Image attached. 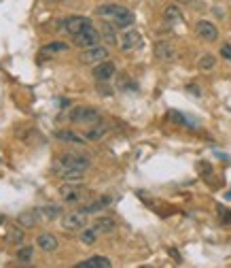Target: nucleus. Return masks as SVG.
Masks as SVG:
<instances>
[{
	"label": "nucleus",
	"mask_w": 231,
	"mask_h": 268,
	"mask_svg": "<svg viewBox=\"0 0 231 268\" xmlns=\"http://www.w3.org/2000/svg\"><path fill=\"white\" fill-rule=\"evenodd\" d=\"M95 13H98L100 17L113 19V23L117 28H129L134 23V13L127 7H121V5H102Z\"/></svg>",
	"instance_id": "f257e3e1"
},
{
	"label": "nucleus",
	"mask_w": 231,
	"mask_h": 268,
	"mask_svg": "<svg viewBox=\"0 0 231 268\" xmlns=\"http://www.w3.org/2000/svg\"><path fill=\"white\" fill-rule=\"evenodd\" d=\"M70 121L72 124H79V126L93 128L95 124H100L102 121V115H100V111H95V109H91V106H77V109H72Z\"/></svg>",
	"instance_id": "f03ea898"
},
{
	"label": "nucleus",
	"mask_w": 231,
	"mask_h": 268,
	"mask_svg": "<svg viewBox=\"0 0 231 268\" xmlns=\"http://www.w3.org/2000/svg\"><path fill=\"white\" fill-rule=\"evenodd\" d=\"M87 168H89V160L83 155L66 153V155H59L57 162H55L57 173H64V170H87Z\"/></svg>",
	"instance_id": "7ed1b4c3"
},
{
	"label": "nucleus",
	"mask_w": 231,
	"mask_h": 268,
	"mask_svg": "<svg viewBox=\"0 0 231 268\" xmlns=\"http://www.w3.org/2000/svg\"><path fill=\"white\" fill-rule=\"evenodd\" d=\"M72 39H75V45H77V47H81V49H87V47H95V45L102 41V34L89 23L87 28L81 30L79 34H75Z\"/></svg>",
	"instance_id": "20e7f679"
},
{
	"label": "nucleus",
	"mask_w": 231,
	"mask_h": 268,
	"mask_svg": "<svg viewBox=\"0 0 231 268\" xmlns=\"http://www.w3.org/2000/svg\"><path fill=\"white\" fill-rule=\"evenodd\" d=\"M85 226H87V213L85 211H70L62 217V228L66 232H77Z\"/></svg>",
	"instance_id": "39448f33"
},
{
	"label": "nucleus",
	"mask_w": 231,
	"mask_h": 268,
	"mask_svg": "<svg viewBox=\"0 0 231 268\" xmlns=\"http://www.w3.org/2000/svg\"><path fill=\"white\" fill-rule=\"evenodd\" d=\"M106 58H108V49L106 47H100V45L87 47V49H83L81 56H79V60L83 64H100Z\"/></svg>",
	"instance_id": "423d86ee"
},
{
	"label": "nucleus",
	"mask_w": 231,
	"mask_h": 268,
	"mask_svg": "<svg viewBox=\"0 0 231 268\" xmlns=\"http://www.w3.org/2000/svg\"><path fill=\"white\" fill-rule=\"evenodd\" d=\"M57 192H59V196H62V200H66V202H79L81 198H85V194H87L85 187L75 185V181H66Z\"/></svg>",
	"instance_id": "0eeeda50"
},
{
	"label": "nucleus",
	"mask_w": 231,
	"mask_h": 268,
	"mask_svg": "<svg viewBox=\"0 0 231 268\" xmlns=\"http://www.w3.org/2000/svg\"><path fill=\"white\" fill-rule=\"evenodd\" d=\"M142 43V36L138 30H127L123 32V36H121V41H119V47H121V51H131V49H136V47H140Z\"/></svg>",
	"instance_id": "6e6552de"
},
{
	"label": "nucleus",
	"mask_w": 231,
	"mask_h": 268,
	"mask_svg": "<svg viewBox=\"0 0 231 268\" xmlns=\"http://www.w3.org/2000/svg\"><path fill=\"white\" fill-rule=\"evenodd\" d=\"M195 30H197V36H200V39L208 41V43H212V41H216V39H218V30H216V26H214L212 21H208V19L197 21Z\"/></svg>",
	"instance_id": "1a4fd4ad"
},
{
	"label": "nucleus",
	"mask_w": 231,
	"mask_h": 268,
	"mask_svg": "<svg viewBox=\"0 0 231 268\" xmlns=\"http://www.w3.org/2000/svg\"><path fill=\"white\" fill-rule=\"evenodd\" d=\"M113 75H115V64L108 62V60H104V62H100L93 68V79L98 83H106L108 79H113Z\"/></svg>",
	"instance_id": "9d476101"
},
{
	"label": "nucleus",
	"mask_w": 231,
	"mask_h": 268,
	"mask_svg": "<svg viewBox=\"0 0 231 268\" xmlns=\"http://www.w3.org/2000/svg\"><path fill=\"white\" fill-rule=\"evenodd\" d=\"M89 19L87 17H81V15H75V17H68L66 21H64V30L70 34V36H75V34H79L81 30H85L89 26Z\"/></svg>",
	"instance_id": "9b49d317"
},
{
	"label": "nucleus",
	"mask_w": 231,
	"mask_h": 268,
	"mask_svg": "<svg viewBox=\"0 0 231 268\" xmlns=\"http://www.w3.org/2000/svg\"><path fill=\"white\" fill-rule=\"evenodd\" d=\"M77 268H111V260L104 258V255H93L77 264Z\"/></svg>",
	"instance_id": "f8f14e48"
},
{
	"label": "nucleus",
	"mask_w": 231,
	"mask_h": 268,
	"mask_svg": "<svg viewBox=\"0 0 231 268\" xmlns=\"http://www.w3.org/2000/svg\"><path fill=\"white\" fill-rule=\"evenodd\" d=\"M155 53H157V58H159V60H163V62H170V60H174V58H176V51H174L172 43H166V41L157 43Z\"/></svg>",
	"instance_id": "ddd939ff"
},
{
	"label": "nucleus",
	"mask_w": 231,
	"mask_h": 268,
	"mask_svg": "<svg viewBox=\"0 0 231 268\" xmlns=\"http://www.w3.org/2000/svg\"><path fill=\"white\" fill-rule=\"evenodd\" d=\"M36 245H39L43 251H55L57 249V238L53 234H41L39 240H36Z\"/></svg>",
	"instance_id": "4468645a"
},
{
	"label": "nucleus",
	"mask_w": 231,
	"mask_h": 268,
	"mask_svg": "<svg viewBox=\"0 0 231 268\" xmlns=\"http://www.w3.org/2000/svg\"><path fill=\"white\" fill-rule=\"evenodd\" d=\"M100 34H102V39L108 43V45H117V34H115V23H108V21H104L102 23V30H100Z\"/></svg>",
	"instance_id": "2eb2a0df"
},
{
	"label": "nucleus",
	"mask_w": 231,
	"mask_h": 268,
	"mask_svg": "<svg viewBox=\"0 0 231 268\" xmlns=\"http://www.w3.org/2000/svg\"><path fill=\"white\" fill-rule=\"evenodd\" d=\"M93 228H95V232H113V228H115V219L113 217H100L98 222L93 224Z\"/></svg>",
	"instance_id": "dca6fc26"
},
{
	"label": "nucleus",
	"mask_w": 231,
	"mask_h": 268,
	"mask_svg": "<svg viewBox=\"0 0 231 268\" xmlns=\"http://www.w3.org/2000/svg\"><path fill=\"white\" fill-rule=\"evenodd\" d=\"M39 211H28V213H21L19 215V226L21 228H34L36 219H39Z\"/></svg>",
	"instance_id": "f3484780"
},
{
	"label": "nucleus",
	"mask_w": 231,
	"mask_h": 268,
	"mask_svg": "<svg viewBox=\"0 0 231 268\" xmlns=\"http://www.w3.org/2000/svg\"><path fill=\"white\" fill-rule=\"evenodd\" d=\"M163 17H166V21H170V23L182 21V13H180V9H178L176 5H170V7H166V11H163Z\"/></svg>",
	"instance_id": "a211bd4d"
},
{
	"label": "nucleus",
	"mask_w": 231,
	"mask_h": 268,
	"mask_svg": "<svg viewBox=\"0 0 231 268\" xmlns=\"http://www.w3.org/2000/svg\"><path fill=\"white\" fill-rule=\"evenodd\" d=\"M111 204V198H100V200H95V202H91V204H87L85 209H81V211H85V213H98V211H102L104 206H108Z\"/></svg>",
	"instance_id": "6ab92c4d"
},
{
	"label": "nucleus",
	"mask_w": 231,
	"mask_h": 268,
	"mask_svg": "<svg viewBox=\"0 0 231 268\" xmlns=\"http://www.w3.org/2000/svg\"><path fill=\"white\" fill-rule=\"evenodd\" d=\"M59 206H43V209H39V215L45 219V222H51V219L59 217Z\"/></svg>",
	"instance_id": "aec40b11"
},
{
	"label": "nucleus",
	"mask_w": 231,
	"mask_h": 268,
	"mask_svg": "<svg viewBox=\"0 0 231 268\" xmlns=\"http://www.w3.org/2000/svg\"><path fill=\"white\" fill-rule=\"evenodd\" d=\"M55 137H57V139H62V141H68V143H77V145H83V143H85L83 137H79L77 132H70V130H66V132H57Z\"/></svg>",
	"instance_id": "412c9836"
},
{
	"label": "nucleus",
	"mask_w": 231,
	"mask_h": 268,
	"mask_svg": "<svg viewBox=\"0 0 231 268\" xmlns=\"http://www.w3.org/2000/svg\"><path fill=\"white\" fill-rule=\"evenodd\" d=\"M214 64H216V58L212 56V53H206V56H202L200 58V68L202 70H210V68H214Z\"/></svg>",
	"instance_id": "4be33fe9"
},
{
	"label": "nucleus",
	"mask_w": 231,
	"mask_h": 268,
	"mask_svg": "<svg viewBox=\"0 0 231 268\" xmlns=\"http://www.w3.org/2000/svg\"><path fill=\"white\" fill-rule=\"evenodd\" d=\"M59 175H62L64 181H81L85 170H64V173H59Z\"/></svg>",
	"instance_id": "5701e85b"
},
{
	"label": "nucleus",
	"mask_w": 231,
	"mask_h": 268,
	"mask_svg": "<svg viewBox=\"0 0 231 268\" xmlns=\"http://www.w3.org/2000/svg\"><path fill=\"white\" fill-rule=\"evenodd\" d=\"M95 236H98V232H95V228H87V230H83L81 240L85 243V245H93V243H95Z\"/></svg>",
	"instance_id": "b1692460"
},
{
	"label": "nucleus",
	"mask_w": 231,
	"mask_h": 268,
	"mask_svg": "<svg viewBox=\"0 0 231 268\" xmlns=\"http://www.w3.org/2000/svg\"><path fill=\"white\" fill-rule=\"evenodd\" d=\"M170 119L172 121H176V124H180V126H187V128H195V126H191V119H187L182 113H178V111H172L170 113Z\"/></svg>",
	"instance_id": "393cba45"
},
{
	"label": "nucleus",
	"mask_w": 231,
	"mask_h": 268,
	"mask_svg": "<svg viewBox=\"0 0 231 268\" xmlns=\"http://www.w3.org/2000/svg\"><path fill=\"white\" fill-rule=\"evenodd\" d=\"M32 253H34L32 247H21V249L17 251V260L23 262V264H28V262L32 260Z\"/></svg>",
	"instance_id": "a878e982"
},
{
	"label": "nucleus",
	"mask_w": 231,
	"mask_h": 268,
	"mask_svg": "<svg viewBox=\"0 0 231 268\" xmlns=\"http://www.w3.org/2000/svg\"><path fill=\"white\" fill-rule=\"evenodd\" d=\"M68 49V45H64V43H53V45H47L45 49H43V53H49V51H66Z\"/></svg>",
	"instance_id": "bb28decb"
},
{
	"label": "nucleus",
	"mask_w": 231,
	"mask_h": 268,
	"mask_svg": "<svg viewBox=\"0 0 231 268\" xmlns=\"http://www.w3.org/2000/svg\"><path fill=\"white\" fill-rule=\"evenodd\" d=\"M23 238V232L19 228H11V236H9V240H13V243H19Z\"/></svg>",
	"instance_id": "cd10ccee"
},
{
	"label": "nucleus",
	"mask_w": 231,
	"mask_h": 268,
	"mask_svg": "<svg viewBox=\"0 0 231 268\" xmlns=\"http://www.w3.org/2000/svg\"><path fill=\"white\" fill-rule=\"evenodd\" d=\"M221 56H223L225 60H231V45H223V47H221Z\"/></svg>",
	"instance_id": "c85d7f7f"
},
{
	"label": "nucleus",
	"mask_w": 231,
	"mask_h": 268,
	"mask_svg": "<svg viewBox=\"0 0 231 268\" xmlns=\"http://www.w3.org/2000/svg\"><path fill=\"white\" fill-rule=\"evenodd\" d=\"M221 217L225 224H231V209H221Z\"/></svg>",
	"instance_id": "c756f323"
},
{
	"label": "nucleus",
	"mask_w": 231,
	"mask_h": 268,
	"mask_svg": "<svg viewBox=\"0 0 231 268\" xmlns=\"http://www.w3.org/2000/svg\"><path fill=\"white\" fill-rule=\"evenodd\" d=\"M98 92H100L102 96H111V94H113V90H111V88H108V85H102V83L98 85Z\"/></svg>",
	"instance_id": "7c9ffc66"
},
{
	"label": "nucleus",
	"mask_w": 231,
	"mask_h": 268,
	"mask_svg": "<svg viewBox=\"0 0 231 268\" xmlns=\"http://www.w3.org/2000/svg\"><path fill=\"white\" fill-rule=\"evenodd\" d=\"M176 3H180V5H189L191 0H176Z\"/></svg>",
	"instance_id": "2f4dec72"
},
{
	"label": "nucleus",
	"mask_w": 231,
	"mask_h": 268,
	"mask_svg": "<svg viewBox=\"0 0 231 268\" xmlns=\"http://www.w3.org/2000/svg\"><path fill=\"white\" fill-rule=\"evenodd\" d=\"M47 3H64V0H47Z\"/></svg>",
	"instance_id": "473e14b6"
}]
</instances>
